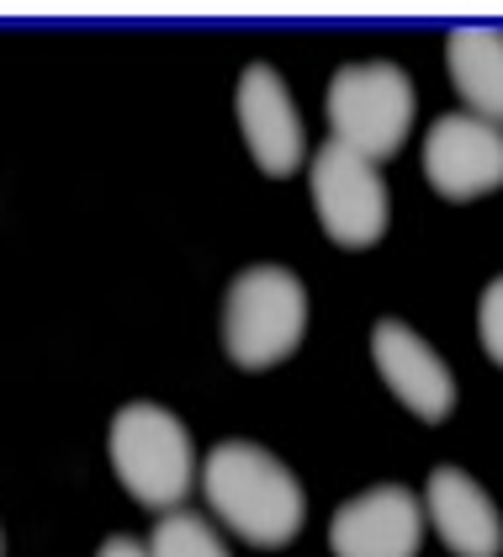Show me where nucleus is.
<instances>
[{"label":"nucleus","mask_w":503,"mask_h":557,"mask_svg":"<svg viewBox=\"0 0 503 557\" xmlns=\"http://www.w3.org/2000/svg\"><path fill=\"white\" fill-rule=\"evenodd\" d=\"M202 488H208L212 515L250 547H287L307 520V499H302V483L292 478V468H281L254 441L212 446Z\"/></svg>","instance_id":"f257e3e1"},{"label":"nucleus","mask_w":503,"mask_h":557,"mask_svg":"<svg viewBox=\"0 0 503 557\" xmlns=\"http://www.w3.org/2000/svg\"><path fill=\"white\" fill-rule=\"evenodd\" d=\"M106 451H112V472L127 494L149 510H175L191 483H197V446H191V430L169 414L165 404H123L112 414V435H106Z\"/></svg>","instance_id":"f03ea898"},{"label":"nucleus","mask_w":503,"mask_h":557,"mask_svg":"<svg viewBox=\"0 0 503 557\" xmlns=\"http://www.w3.org/2000/svg\"><path fill=\"white\" fill-rule=\"evenodd\" d=\"M307 330V287L287 265H250L223 298V350L244 372H271L287 361Z\"/></svg>","instance_id":"7ed1b4c3"},{"label":"nucleus","mask_w":503,"mask_h":557,"mask_svg":"<svg viewBox=\"0 0 503 557\" xmlns=\"http://www.w3.org/2000/svg\"><path fill=\"white\" fill-rule=\"evenodd\" d=\"M324 107H329V138L372 165L398 154L403 138L414 133V81L387 59L344 64Z\"/></svg>","instance_id":"20e7f679"},{"label":"nucleus","mask_w":503,"mask_h":557,"mask_svg":"<svg viewBox=\"0 0 503 557\" xmlns=\"http://www.w3.org/2000/svg\"><path fill=\"white\" fill-rule=\"evenodd\" d=\"M307 186H313V208H318V223L324 234L344 245V250H372L381 234H387V218H392V202H387V181L372 160L350 154L344 144H324L313 154V171H307Z\"/></svg>","instance_id":"39448f33"},{"label":"nucleus","mask_w":503,"mask_h":557,"mask_svg":"<svg viewBox=\"0 0 503 557\" xmlns=\"http://www.w3.org/2000/svg\"><path fill=\"white\" fill-rule=\"evenodd\" d=\"M424 175L445 202H477L503 186V128L482 117H435L424 133Z\"/></svg>","instance_id":"423d86ee"},{"label":"nucleus","mask_w":503,"mask_h":557,"mask_svg":"<svg viewBox=\"0 0 503 557\" xmlns=\"http://www.w3.org/2000/svg\"><path fill=\"white\" fill-rule=\"evenodd\" d=\"M424 510L419 494L403 483H377L355 499H344L329 520L335 557H419Z\"/></svg>","instance_id":"0eeeda50"},{"label":"nucleus","mask_w":503,"mask_h":557,"mask_svg":"<svg viewBox=\"0 0 503 557\" xmlns=\"http://www.w3.org/2000/svg\"><path fill=\"white\" fill-rule=\"evenodd\" d=\"M234 112H239V133L250 144L254 165L265 175H292L302 165V154H307L302 117H297V101H292V90H287V81L271 64H250L239 75Z\"/></svg>","instance_id":"6e6552de"},{"label":"nucleus","mask_w":503,"mask_h":557,"mask_svg":"<svg viewBox=\"0 0 503 557\" xmlns=\"http://www.w3.org/2000/svg\"><path fill=\"white\" fill-rule=\"evenodd\" d=\"M372 356H377L381 383L392 387L403 398V409H414L424 425H440L456 409V377H451V367L403 319H381L377 330H372Z\"/></svg>","instance_id":"1a4fd4ad"},{"label":"nucleus","mask_w":503,"mask_h":557,"mask_svg":"<svg viewBox=\"0 0 503 557\" xmlns=\"http://www.w3.org/2000/svg\"><path fill=\"white\" fill-rule=\"evenodd\" d=\"M424 515L440 531V542L456 557H499L503 553V515L488 499V488L462 468H435L424 488Z\"/></svg>","instance_id":"9d476101"},{"label":"nucleus","mask_w":503,"mask_h":557,"mask_svg":"<svg viewBox=\"0 0 503 557\" xmlns=\"http://www.w3.org/2000/svg\"><path fill=\"white\" fill-rule=\"evenodd\" d=\"M445 64L451 81L462 90V101L482 117L503 128V33L499 27H456L445 44Z\"/></svg>","instance_id":"9b49d317"},{"label":"nucleus","mask_w":503,"mask_h":557,"mask_svg":"<svg viewBox=\"0 0 503 557\" xmlns=\"http://www.w3.org/2000/svg\"><path fill=\"white\" fill-rule=\"evenodd\" d=\"M149 553L154 557H228V547H223V536L212 531L202 515L169 510V515H160V525L149 536Z\"/></svg>","instance_id":"f8f14e48"},{"label":"nucleus","mask_w":503,"mask_h":557,"mask_svg":"<svg viewBox=\"0 0 503 557\" xmlns=\"http://www.w3.org/2000/svg\"><path fill=\"white\" fill-rule=\"evenodd\" d=\"M477 330H482V345H488V356L503 367V276L499 282H488V293H482V308H477Z\"/></svg>","instance_id":"ddd939ff"},{"label":"nucleus","mask_w":503,"mask_h":557,"mask_svg":"<svg viewBox=\"0 0 503 557\" xmlns=\"http://www.w3.org/2000/svg\"><path fill=\"white\" fill-rule=\"evenodd\" d=\"M96 557H154V553H149L143 542H133V536H106Z\"/></svg>","instance_id":"4468645a"},{"label":"nucleus","mask_w":503,"mask_h":557,"mask_svg":"<svg viewBox=\"0 0 503 557\" xmlns=\"http://www.w3.org/2000/svg\"><path fill=\"white\" fill-rule=\"evenodd\" d=\"M0 557H5V542H0Z\"/></svg>","instance_id":"2eb2a0df"}]
</instances>
